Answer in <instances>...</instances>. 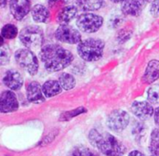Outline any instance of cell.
<instances>
[{"instance_id": "cell-20", "label": "cell", "mask_w": 159, "mask_h": 156, "mask_svg": "<svg viewBox=\"0 0 159 156\" xmlns=\"http://www.w3.org/2000/svg\"><path fill=\"white\" fill-rule=\"evenodd\" d=\"M58 80L63 90H71L76 86V80L75 76L69 73H61Z\"/></svg>"}, {"instance_id": "cell-24", "label": "cell", "mask_w": 159, "mask_h": 156, "mask_svg": "<svg viewBox=\"0 0 159 156\" xmlns=\"http://www.w3.org/2000/svg\"><path fill=\"white\" fill-rule=\"evenodd\" d=\"M132 134H133V136H135V139L137 141L142 140L146 134L145 125L142 122H137V124H135V126H133Z\"/></svg>"}, {"instance_id": "cell-27", "label": "cell", "mask_w": 159, "mask_h": 156, "mask_svg": "<svg viewBox=\"0 0 159 156\" xmlns=\"http://www.w3.org/2000/svg\"><path fill=\"white\" fill-rule=\"evenodd\" d=\"M71 156H100L97 153L92 152L87 147L84 146H77L72 152Z\"/></svg>"}, {"instance_id": "cell-16", "label": "cell", "mask_w": 159, "mask_h": 156, "mask_svg": "<svg viewBox=\"0 0 159 156\" xmlns=\"http://www.w3.org/2000/svg\"><path fill=\"white\" fill-rule=\"evenodd\" d=\"M143 81L146 84H153L159 79V60H151L145 68L144 74L143 76Z\"/></svg>"}, {"instance_id": "cell-6", "label": "cell", "mask_w": 159, "mask_h": 156, "mask_svg": "<svg viewBox=\"0 0 159 156\" xmlns=\"http://www.w3.org/2000/svg\"><path fill=\"white\" fill-rule=\"evenodd\" d=\"M75 23L80 32L85 33H93L102 28L103 24V19L98 14L85 12L77 16Z\"/></svg>"}, {"instance_id": "cell-14", "label": "cell", "mask_w": 159, "mask_h": 156, "mask_svg": "<svg viewBox=\"0 0 159 156\" xmlns=\"http://www.w3.org/2000/svg\"><path fill=\"white\" fill-rule=\"evenodd\" d=\"M78 7L76 5H66L62 7L57 14V21L60 24H69L76 18Z\"/></svg>"}, {"instance_id": "cell-8", "label": "cell", "mask_w": 159, "mask_h": 156, "mask_svg": "<svg viewBox=\"0 0 159 156\" xmlns=\"http://www.w3.org/2000/svg\"><path fill=\"white\" fill-rule=\"evenodd\" d=\"M54 36L57 41L69 45H78L82 41L80 31L69 24H60Z\"/></svg>"}, {"instance_id": "cell-25", "label": "cell", "mask_w": 159, "mask_h": 156, "mask_svg": "<svg viewBox=\"0 0 159 156\" xmlns=\"http://www.w3.org/2000/svg\"><path fill=\"white\" fill-rule=\"evenodd\" d=\"M11 58V51L7 45L4 44L0 47V64L2 66L9 63Z\"/></svg>"}, {"instance_id": "cell-2", "label": "cell", "mask_w": 159, "mask_h": 156, "mask_svg": "<svg viewBox=\"0 0 159 156\" xmlns=\"http://www.w3.org/2000/svg\"><path fill=\"white\" fill-rule=\"evenodd\" d=\"M89 141L106 156H122L126 153L124 144L108 132L102 133L93 128L89 133Z\"/></svg>"}, {"instance_id": "cell-28", "label": "cell", "mask_w": 159, "mask_h": 156, "mask_svg": "<svg viewBox=\"0 0 159 156\" xmlns=\"http://www.w3.org/2000/svg\"><path fill=\"white\" fill-rule=\"evenodd\" d=\"M147 100L151 104H159V87H152L148 89Z\"/></svg>"}, {"instance_id": "cell-17", "label": "cell", "mask_w": 159, "mask_h": 156, "mask_svg": "<svg viewBox=\"0 0 159 156\" xmlns=\"http://www.w3.org/2000/svg\"><path fill=\"white\" fill-rule=\"evenodd\" d=\"M31 16L34 22L36 23H46L49 20V10L48 8L42 5V4H36L32 7L31 10Z\"/></svg>"}, {"instance_id": "cell-7", "label": "cell", "mask_w": 159, "mask_h": 156, "mask_svg": "<svg viewBox=\"0 0 159 156\" xmlns=\"http://www.w3.org/2000/svg\"><path fill=\"white\" fill-rule=\"evenodd\" d=\"M129 121V114L126 111L122 109H116L107 116L106 124L110 130L116 133H120L128 127Z\"/></svg>"}, {"instance_id": "cell-30", "label": "cell", "mask_w": 159, "mask_h": 156, "mask_svg": "<svg viewBox=\"0 0 159 156\" xmlns=\"http://www.w3.org/2000/svg\"><path fill=\"white\" fill-rule=\"evenodd\" d=\"M150 14L155 17L157 18L159 17V0H153L151 5H150Z\"/></svg>"}, {"instance_id": "cell-37", "label": "cell", "mask_w": 159, "mask_h": 156, "mask_svg": "<svg viewBox=\"0 0 159 156\" xmlns=\"http://www.w3.org/2000/svg\"><path fill=\"white\" fill-rule=\"evenodd\" d=\"M151 156H159V155H155V154H152Z\"/></svg>"}, {"instance_id": "cell-34", "label": "cell", "mask_w": 159, "mask_h": 156, "mask_svg": "<svg viewBox=\"0 0 159 156\" xmlns=\"http://www.w3.org/2000/svg\"><path fill=\"white\" fill-rule=\"evenodd\" d=\"M7 2H10V0H0V4H1V7H5Z\"/></svg>"}, {"instance_id": "cell-11", "label": "cell", "mask_w": 159, "mask_h": 156, "mask_svg": "<svg viewBox=\"0 0 159 156\" xmlns=\"http://www.w3.org/2000/svg\"><path fill=\"white\" fill-rule=\"evenodd\" d=\"M131 111L133 114L141 121L149 120L154 116L155 109L153 104L145 100H137L131 104Z\"/></svg>"}, {"instance_id": "cell-29", "label": "cell", "mask_w": 159, "mask_h": 156, "mask_svg": "<svg viewBox=\"0 0 159 156\" xmlns=\"http://www.w3.org/2000/svg\"><path fill=\"white\" fill-rule=\"evenodd\" d=\"M131 36H132V31H130L129 29H121L118 31L116 34V40L118 43L124 44L128 42Z\"/></svg>"}, {"instance_id": "cell-3", "label": "cell", "mask_w": 159, "mask_h": 156, "mask_svg": "<svg viewBox=\"0 0 159 156\" xmlns=\"http://www.w3.org/2000/svg\"><path fill=\"white\" fill-rule=\"evenodd\" d=\"M105 43L99 38H87L77 45V53L79 57L89 62L100 60L104 52Z\"/></svg>"}, {"instance_id": "cell-33", "label": "cell", "mask_w": 159, "mask_h": 156, "mask_svg": "<svg viewBox=\"0 0 159 156\" xmlns=\"http://www.w3.org/2000/svg\"><path fill=\"white\" fill-rule=\"evenodd\" d=\"M128 156H145L142 152H140V151H138V150H134V151H131L129 154V155Z\"/></svg>"}, {"instance_id": "cell-32", "label": "cell", "mask_w": 159, "mask_h": 156, "mask_svg": "<svg viewBox=\"0 0 159 156\" xmlns=\"http://www.w3.org/2000/svg\"><path fill=\"white\" fill-rule=\"evenodd\" d=\"M70 0H48V4L49 7H55L56 5H58L61 2H68Z\"/></svg>"}, {"instance_id": "cell-35", "label": "cell", "mask_w": 159, "mask_h": 156, "mask_svg": "<svg viewBox=\"0 0 159 156\" xmlns=\"http://www.w3.org/2000/svg\"><path fill=\"white\" fill-rule=\"evenodd\" d=\"M111 1L114 3H124L126 0H111Z\"/></svg>"}, {"instance_id": "cell-31", "label": "cell", "mask_w": 159, "mask_h": 156, "mask_svg": "<svg viewBox=\"0 0 159 156\" xmlns=\"http://www.w3.org/2000/svg\"><path fill=\"white\" fill-rule=\"evenodd\" d=\"M154 120H155L156 126L157 127H159V106L157 107V109L155 110V113H154Z\"/></svg>"}, {"instance_id": "cell-36", "label": "cell", "mask_w": 159, "mask_h": 156, "mask_svg": "<svg viewBox=\"0 0 159 156\" xmlns=\"http://www.w3.org/2000/svg\"><path fill=\"white\" fill-rule=\"evenodd\" d=\"M142 2H149V1H151V0H141Z\"/></svg>"}, {"instance_id": "cell-18", "label": "cell", "mask_w": 159, "mask_h": 156, "mask_svg": "<svg viewBox=\"0 0 159 156\" xmlns=\"http://www.w3.org/2000/svg\"><path fill=\"white\" fill-rule=\"evenodd\" d=\"M42 90L46 99H50V98L60 95L63 89L59 80L49 79L42 85Z\"/></svg>"}, {"instance_id": "cell-23", "label": "cell", "mask_w": 159, "mask_h": 156, "mask_svg": "<svg viewBox=\"0 0 159 156\" xmlns=\"http://www.w3.org/2000/svg\"><path fill=\"white\" fill-rule=\"evenodd\" d=\"M85 113H87V109L85 107H78L75 110H72V111H69V112H66V113L62 114L59 120L61 121V122L69 121L72 118L76 117V116H78V115H80L82 114H85Z\"/></svg>"}, {"instance_id": "cell-5", "label": "cell", "mask_w": 159, "mask_h": 156, "mask_svg": "<svg viewBox=\"0 0 159 156\" xmlns=\"http://www.w3.org/2000/svg\"><path fill=\"white\" fill-rule=\"evenodd\" d=\"M14 58L17 65L30 75H35L38 73L39 60L31 49L20 48L15 52Z\"/></svg>"}, {"instance_id": "cell-22", "label": "cell", "mask_w": 159, "mask_h": 156, "mask_svg": "<svg viewBox=\"0 0 159 156\" xmlns=\"http://www.w3.org/2000/svg\"><path fill=\"white\" fill-rule=\"evenodd\" d=\"M149 151L152 153V154L159 155V127L154 128L151 132Z\"/></svg>"}, {"instance_id": "cell-4", "label": "cell", "mask_w": 159, "mask_h": 156, "mask_svg": "<svg viewBox=\"0 0 159 156\" xmlns=\"http://www.w3.org/2000/svg\"><path fill=\"white\" fill-rule=\"evenodd\" d=\"M20 43L29 49L42 48L45 42L43 30L36 25H29L20 30L19 33Z\"/></svg>"}, {"instance_id": "cell-15", "label": "cell", "mask_w": 159, "mask_h": 156, "mask_svg": "<svg viewBox=\"0 0 159 156\" xmlns=\"http://www.w3.org/2000/svg\"><path fill=\"white\" fill-rule=\"evenodd\" d=\"M143 8V6L141 0H126L121 6V11L125 17H138Z\"/></svg>"}, {"instance_id": "cell-1", "label": "cell", "mask_w": 159, "mask_h": 156, "mask_svg": "<svg viewBox=\"0 0 159 156\" xmlns=\"http://www.w3.org/2000/svg\"><path fill=\"white\" fill-rule=\"evenodd\" d=\"M39 58L48 72L57 73L71 65L75 56L61 45L48 44L40 49Z\"/></svg>"}, {"instance_id": "cell-19", "label": "cell", "mask_w": 159, "mask_h": 156, "mask_svg": "<svg viewBox=\"0 0 159 156\" xmlns=\"http://www.w3.org/2000/svg\"><path fill=\"white\" fill-rule=\"evenodd\" d=\"M104 4H105L104 0H77L76 1V7H78V9L85 12L97 11L101 9L104 6Z\"/></svg>"}, {"instance_id": "cell-26", "label": "cell", "mask_w": 159, "mask_h": 156, "mask_svg": "<svg viewBox=\"0 0 159 156\" xmlns=\"http://www.w3.org/2000/svg\"><path fill=\"white\" fill-rule=\"evenodd\" d=\"M124 15L114 14L108 20V26L110 29H117L121 26L124 22Z\"/></svg>"}, {"instance_id": "cell-13", "label": "cell", "mask_w": 159, "mask_h": 156, "mask_svg": "<svg viewBox=\"0 0 159 156\" xmlns=\"http://www.w3.org/2000/svg\"><path fill=\"white\" fill-rule=\"evenodd\" d=\"M23 77L20 72L10 69L7 70L3 76V84L12 91L20 90L23 86Z\"/></svg>"}, {"instance_id": "cell-10", "label": "cell", "mask_w": 159, "mask_h": 156, "mask_svg": "<svg viewBox=\"0 0 159 156\" xmlns=\"http://www.w3.org/2000/svg\"><path fill=\"white\" fill-rule=\"evenodd\" d=\"M31 10V0H10L9 2V11L16 20H22Z\"/></svg>"}, {"instance_id": "cell-21", "label": "cell", "mask_w": 159, "mask_h": 156, "mask_svg": "<svg viewBox=\"0 0 159 156\" xmlns=\"http://www.w3.org/2000/svg\"><path fill=\"white\" fill-rule=\"evenodd\" d=\"M19 33L20 32L18 30V27L12 23H7L1 29V37L7 40L15 39L17 36H19Z\"/></svg>"}, {"instance_id": "cell-12", "label": "cell", "mask_w": 159, "mask_h": 156, "mask_svg": "<svg viewBox=\"0 0 159 156\" xmlns=\"http://www.w3.org/2000/svg\"><path fill=\"white\" fill-rule=\"evenodd\" d=\"M26 98L27 100L34 104H40L46 101V97L43 94L42 85H40L36 81L29 82L26 87Z\"/></svg>"}, {"instance_id": "cell-9", "label": "cell", "mask_w": 159, "mask_h": 156, "mask_svg": "<svg viewBox=\"0 0 159 156\" xmlns=\"http://www.w3.org/2000/svg\"><path fill=\"white\" fill-rule=\"evenodd\" d=\"M20 107L17 95L12 90H4L0 95V112L9 114L18 111Z\"/></svg>"}]
</instances>
